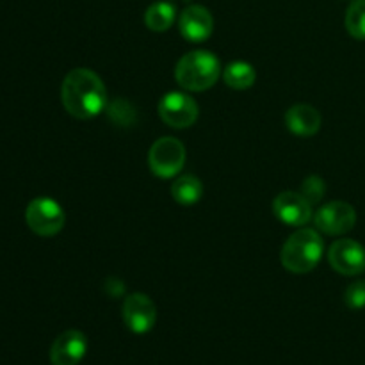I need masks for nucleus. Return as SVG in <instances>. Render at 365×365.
<instances>
[{"mask_svg":"<svg viewBox=\"0 0 365 365\" xmlns=\"http://www.w3.org/2000/svg\"><path fill=\"white\" fill-rule=\"evenodd\" d=\"M61 100L77 120H89L107 107V89L102 78L88 68H75L64 77Z\"/></svg>","mask_w":365,"mask_h":365,"instance_id":"1","label":"nucleus"},{"mask_svg":"<svg viewBox=\"0 0 365 365\" xmlns=\"http://www.w3.org/2000/svg\"><path fill=\"white\" fill-rule=\"evenodd\" d=\"M324 242L312 228H302L285 241L282 248V266L296 274L310 273L323 259Z\"/></svg>","mask_w":365,"mask_h":365,"instance_id":"2","label":"nucleus"},{"mask_svg":"<svg viewBox=\"0 0 365 365\" xmlns=\"http://www.w3.org/2000/svg\"><path fill=\"white\" fill-rule=\"evenodd\" d=\"M221 75V63L212 52L195 50L182 57L175 68V78L187 91H205Z\"/></svg>","mask_w":365,"mask_h":365,"instance_id":"3","label":"nucleus"},{"mask_svg":"<svg viewBox=\"0 0 365 365\" xmlns=\"http://www.w3.org/2000/svg\"><path fill=\"white\" fill-rule=\"evenodd\" d=\"M25 221L36 235L52 237L63 230L66 216H64L63 207L56 200L43 196L29 203L25 210Z\"/></svg>","mask_w":365,"mask_h":365,"instance_id":"4","label":"nucleus"},{"mask_svg":"<svg viewBox=\"0 0 365 365\" xmlns=\"http://www.w3.org/2000/svg\"><path fill=\"white\" fill-rule=\"evenodd\" d=\"M148 164L159 178H173L185 164V146L177 138H160L152 145Z\"/></svg>","mask_w":365,"mask_h":365,"instance_id":"5","label":"nucleus"},{"mask_svg":"<svg viewBox=\"0 0 365 365\" xmlns=\"http://www.w3.org/2000/svg\"><path fill=\"white\" fill-rule=\"evenodd\" d=\"M198 103L182 91H171L160 98L159 116L171 128H187L198 120Z\"/></svg>","mask_w":365,"mask_h":365,"instance_id":"6","label":"nucleus"},{"mask_svg":"<svg viewBox=\"0 0 365 365\" xmlns=\"http://www.w3.org/2000/svg\"><path fill=\"white\" fill-rule=\"evenodd\" d=\"M123 316L125 327L134 334L143 335L148 334L157 321V307L152 299L143 292H134V294L127 296L123 302Z\"/></svg>","mask_w":365,"mask_h":365,"instance_id":"7","label":"nucleus"},{"mask_svg":"<svg viewBox=\"0 0 365 365\" xmlns=\"http://www.w3.org/2000/svg\"><path fill=\"white\" fill-rule=\"evenodd\" d=\"M328 262L344 277H356L365 271V248L353 239H339L328 250Z\"/></svg>","mask_w":365,"mask_h":365,"instance_id":"8","label":"nucleus"},{"mask_svg":"<svg viewBox=\"0 0 365 365\" xmlns=\"http://www.w3.org/2000/svg\"><path fill=\"white\" fill-rule=\"evenodd\" d=\"M317 230L328 235H342L356 223L355 207L346 202H330L321 207L314 216Z\"/></svg>","mask_w":365,"mask_h":365,"instance_id":"9","label":"nucleus"},{"mask_svg":"<svg viewBox=\"0 0 365 365\" xmlns=\"http://www.w3.org/2000/svg\"><path fill=\"white\" fill-rule=\"evenodd\" d=\"M273 212L289 227H305L312 220V203L302 192L285 191L274 198Z\"/></svg>","mask_w":365,"mask_h":365,"instance_id":"10","label":"nucleus"},{"mask_svg":"<svg viewBox=\"0 0 365 365\" xmlns=\"http://www.w3.org/2000/svg\"><path fill=\"white\" fill-rule=\"evenodd\" d=\"M88 351V339L78 330H66L50 348L52 365H78Z\"/></svg>","mask_w":365,"mask_h":365,"instance_id":"11","label":"nucleus"},{"mask_svg":"<svg viewBox=\"0 0 365 365\" xmlns=\"http://www.w3.org/2000/svg\"><path fill=\"white\" fill-rule=\"evenodd\" d=\"M180 34L192 43H202L210 38L214 31V18L209 9L198 4L187 6L178 18Z\"/></svg>","mask_w":365,"mask_h":365,"instance_id":"12","label":"nucleus"},{"mask_svg":"<svg viewBox=\"0 0 365 365\" xmlns=\"http://www.w3.org/2000/svg\"><path fill=\"white\" fill-rule=\"evenodd\" d=\"M285 123L292 134L309 138V135L317 134L321 128V114L316 107L298 103L285 113Z\"/></svg>","mask_w":365,"mask_h":365,"instance_id":"13","label":"nucleus"},{"mask_svg":"<svg viewBox=\"0 0 365 365\" xmlns=\"http://www.w3.org/2000/svg\"><path fill=\"white\" fill-rule=\"evenodd\" d=\"M203 195V185L200 178L195 175H182L171 185V196L180 205H192L198 202Z\"/></svg>","mask_w":365,"mask_h":365,"instance_id":"14","label":"nucleus"},{"mask_svg":"<svg viewBox=\"0 0 365 365\" xmlns=\"http://www.w3.org/2000/svg\"><path fill=\"white\" fill-rule=\"evenodd\" d=\"M177 11L175 6L170 2H155L146 9L145 13V24L150 31L164 32L173 25Z\"/></svg>","mask_w":365,"mask_h":365,"instance_id":"15","label":"nucleus"},{"mask_svg":"<svg viewBox=\"0 0 365 365\" xmlns=\"http://www.w3.org/2000/svg\"><path fill=\"white\" fill-rule=\"evenodd\" d=\"M223 78L227 86H230L232 89H248L255 84L257 73L250 63L234 61V63H230L225 68Z\"/></svg>","mask_w":365,"mask_h":365,"instance_id":"16","label":"nucleus"},{"mask_svg":"<svg viewBox=\"0 0 365 365\" xmlns=\"http://www.w3.org/2000/svg\"><path fill=\"white\" fill-rule=\"evenodd\" d=\"M346 29L359 41L365 39V0H353L346 11Z\"/></svg>","mask_w":365,"mask_h":365,"instance_id":"17","label":"nucleus"},{"mask_svg":"<svg viewBox=\"0 0 365 365\" xmlns=\"http://www.w3.org/2000/svg\"><path fill=\"white\" fill-rule=\"evenodd\" d=\"M344 302L351 310L365 309V280L353 282V284L346 289Z\"/></svg>","mask_w":365,"mask_h":365,"instance_id":"18","label":"nucleus"},{"mask_svg":"<svg viewBox=\"0 0 365 365\" xmlns=\"http://www.w3.org/2000/svg\"><path fill=\"white\" fill-rule=\"evenodd\" d=\"M323 192H324V182L321 180L319 177H309L305 182H303L302 195L305 196L312 205L323 198Z\"/></svg>","mask_w":365,"mask_h":365,"instance_id":"19","label":"nucleus"}]
</instances>
